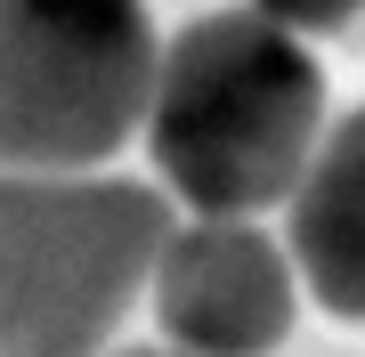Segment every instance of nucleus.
Returning a JSON list of instances; mask_svg holds the SVG:
<instances>
[{
    "label": "nucleus",
    "instance_id": "obj_1",
    "mask_svg": "<svg viewBox=\"0 0 365 357\" xmlns=\"http://www.w3.org/2000/svg\"><path fill=\"white\" fill-rule=\"evenodd\" d=\"M138 130L155 179L195 219H252L292 195L325 130V73L300 33L260 9H220L155 49Z\"/></svg>",
    "mask_w": 365,
    "mask_h": 357
},
{
    "label": "nucleus",
    "instance_id": "obj_2",
    "mask_svg": "<svg viewBox=\"0 0 365 357\" xmlns=\"http://www.w3.org/2000/svg\"><path fill=\"white\" fill-rule=\"evenodd\" d=\"M170 236L163 187L0 171V357H98Z\"/></svg>",
    "mask_w": 365,
    "mask_h": 357
},
{
    "label": "nucleus",
    "instance_id": "obj_3",
    "mask_svg": "<svg viewBox=\"0 0 365 357\" xmlns=\"http://www.w3.org/2000/svg\"><path fill=\"white\" fill-rule=\"evenodd\" d=\"M138 0H0V171H98L146 114Z\"/></svg>",
    "mask_w": 365,
    "mask_h": 357
},
{
    "label": "nucleus",
    "instance_id": "obj_4",
    "mask_svg": "<svg viewBox=\"0 0 365 357\" xmlns=\"http://www.w3.org/2000/svg\"><path fill=\"white\" fill-rule=\"evenodd\" d=\"M146 292H155V325L179 357H268L284 349L300 309L284 244L260 236L252 219L170 227L146 268Z\"/></svg>",
    "mask_w": 365,
    "mask_h": 357
},
{
    "label": "nucleus",
    "instance_id": "obj_5",
    "mask_svg": "<svg viewBox=\"0 0 365 357\" xmlns=\"http://www.w3.org/2000/svg\"><path fill=\"white\" fill-rule=\"evenodd\" d=\"M284 260L292 276H309L317 309L365 325V106L317 130L284 195Z\"/></svg>",
    "mask_w": 365,
    "mask_h": 357
},
{
    "label": "nucleus",
    "instance_id": "obj_6",
    "mask_svg": "<svg viewBox=\"0 0 365 357\" xmlns=\"http://www.w3.org/2000/svg\"><path fill=\"white\" fill-rule=\"evenodd\" d=\"M244 9H260L268 25H284V33H341V25H357L365 16V0H244Z\"/></svg>",
    "mask_w": 365,
    "mask_h": 357
},
{
    "label": "nucleus",
    "instance_id": "obj_7",
    "mask_svg": "<svg viewBox=\"0 0 365 357\" xmlns=\"http://www.w3.org/2000/svg\"><path fill=\"white\" fill-rule=\"evenodd\" d=\"M106 357V349H98ZM114 357H179V349H114Z\"/></svg>",
    "mask_w": 365,
    "mask_h": 357
}]
</instances>
